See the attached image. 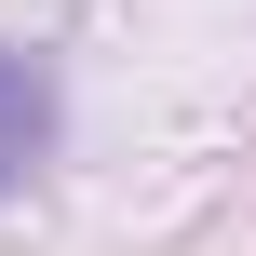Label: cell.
<instances>
[{
	"label": "cell",
	"instance_id": "cell-1",
	"mask_svg": "<svg viewBox=\"0 0 256 256\" xmlns=\"http://www.w3.org/2000/svg\"><path fill=\"white\" fill-rule=\"evenodd\" d=\"M54 122H68V94H54V68H40V54H14V40H0V189H14V176H40V162H54Z\"/></svg>",
	"mask_w": 256,
	"mask_h": 256
}]
</instances>
